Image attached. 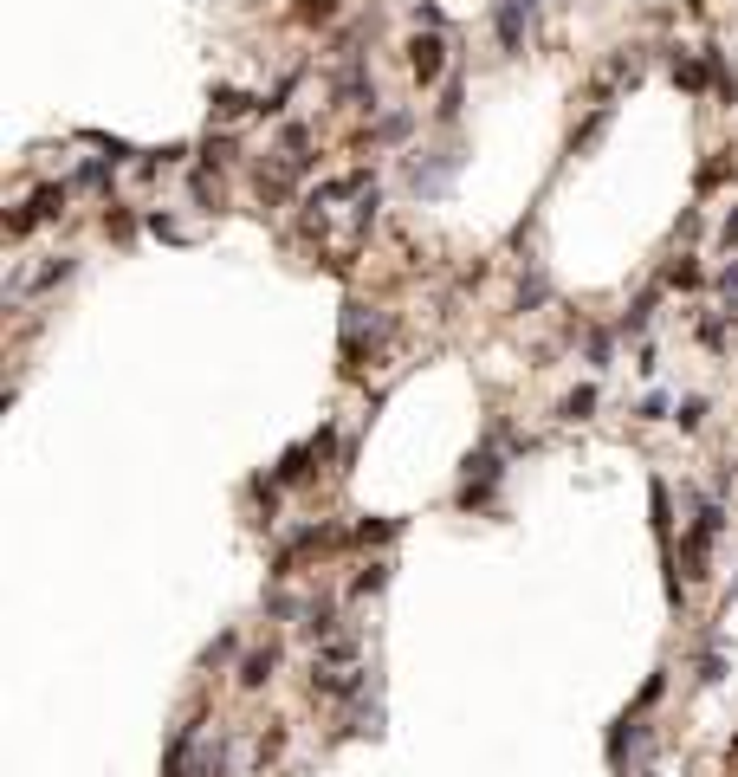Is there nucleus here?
<instances>
[{"label": "nucleus", "instance_id": "2", "mask_svg": "<svg viewBox=\"0 0 738 777\" xmlns=\"http://www.w3.org/2000/svg\"><path fill=\"white\" fill-rule=\"evenodd\" d=\"M499 473H505V460H499V447H473L467 454V480H460V506H492V493H499Z\"/></svg>", "mask_w": 738, "mask_h": 777}, {"label": "nucleus", "instance_id": "25", "mask_svg": "<svg viewBox=\"0 0 738 777\" xmlns=\"http://www.w3.org/2000/svg\"><path fill=\"white\" fill-rule=\"evenodd\" d=\"M719 292H726V305H738V259H732L726 272H719Z\"/></svg>", "mask_w": 738, "mask_h": 777}, {"label": "nucleus", "instance_id": "17", "mask_svg": "<svg viewBox=\"0 0 738 777\" xmlns=\"http://www.w3.org/2000/svg\"><path fill=\"white\" fill-rule=\"evenodd\" d=\"M648 318H654V292H641V298H635V311L622 318V331H648Z\"/></svg>", "mask_w": 738, "mask_h": 777}, {"label": "nucleus", "instance_id": "22", "mask_svg": "<svg viewBox=\"0 0 738 777\" xmlns=\"http://www.w3.org/2000/svg\"><path fill=\"white\" fill-rule=\"evenodd\" d=\"M395 136H408V117H402V111H395V117H382V124H376V143H395Z\"/></svg>", "mask_w": 738, "mask_h": 777}, {"label": "nucleus", "instance_id": "8", "mask_svg": "<svg viewBox=\"0 0 738 777\" xmlns=\"http://www.w3.org/2000/svg\"><path fill=\"white\" fill-rule=\"evenodd\" d=\"M52 214H65V182H59V188H39V195L26 201L20 214H7V234L20 240V234H33L39 221H52Z\"/></svg>", "mask_w": 738, "mask_h": 777}, {"label": "nucleus", "instance_id": "20", "mask_svg": "<svg viewBox=\"0 0 738 777\" xmlns=\"http://www.w3.org/2000/svg\"><path fill=\"white\" fill-rule=\"evenodd\" d=\"M700 680H706V687H713V680H726V654H719V648L700 654Z\"/></svg>", "mask_w": 738, "mask_h": 777}, {"label": "nucleus", "instance_id": "21", "mask_svg": "<svg viewBox=\"0 0 738 777\" xmlns=\"http://www.w3.org/2000/svg\"><path fill=\"white\" fill-rule=\"evenodd\" d=\"M700 421H706V402H700V395H687V402H680V428H700Z\"/></svg>", "mask_w": 738, "mask_h": 777}, {"label": "nucleus", "instance_id": "6", "mask_svg": "<svg viewBox=\"0 0 738 777\" xmlns=\"http://www.w3.org/2000/svg\"><path fill=\"white\" fill-rule=\"evenodd\" d=\"M408 72H415V85H434V78L447 72V39L434 33H415V46H408Z\"/></svg>", "mask_w": 738, "mask_h": 777}, {"label": "nucleus", "instance_id": "11", "mask_svg": "<svg viewBox=\"0 0 738 777\" xmlns=\"http://www.w3.org/2000/svg\"><path fill=\"white\" fill-rule=\"evenodd\" d=\"M648 506H654V538H661V551H674V512H667V480H648Z\"/></svg>", "mask_w": 738, "mask_h": 777}, {"label": "nucleus", "instance_id": "3", "mask_svg": "<svg viewBox=\"0 0 738 777\" xmlns=\"http://www.w3.org/2000/svg\"><path fill=\"white\" fill-rule=\"evenodd\" d=\"M382 337H389V318H369V305L350 298V305H344V370H350V376L363 370V344L376 350Z\"/></svg>", "mask_w": 738, "mask_h": 777}, {"label": "nucleus", "instance_id": "4", "mask_svg": "<svg viewBox=\"0 0 738 777\" xmlns=\"http://www.w3.org/2000/svg\"><path fill=\"white\" fill-rule=\"evenodd\" d=\"M331 447H337V428H331V421H324L318 434H305V441H298V447H285V460H279V467H272V480H279V486H298V480H311V460H324V454H331Z\"/></svg>", "mask_w": 738, "mask_h": 777}, {"label": "nucleus", "instance_id": "18", "mask_svg": "<svg viewBox=\"0 0 738 777\" xmlns=\"http://www.w3.org/2000/svg\"><path fill=\"white\" fill-rule=\"evenodd\" d=\"M590 408H596V389H570V395H564V415H570V421H583Z\"/></svg>", "mask_w": 738, "mask_h": 777}, {"label": "nucleus", "instance_id": "7", "mask_svg": "<svg viewBox=\"0 0 738 777\" xmlns=\"http://www.w3.org/2000/svg\"><path fill=\"white\" fill-rule=\"evenodd\" d=\"M363 687H369V680H363L357 661H350V667H318V661H311V693H324V700H357Z\"/></svg>", "mask_w": 738, "mask_h": 777}, {"label": "nucleus", "instance_id": "19", "mask_svg": "<svg viewBox=\"0 0 738 777\" xmlns=\"http://www.w3.org/2000/svg\"><path fill=\"white\" fill-rule=\"evenodd\" d=\"M667 285H680V292H693V285H700V266H693V259H680V266H667Z\"/></svg>", "mask_w": 738, "mask_h": 777}, {"label": "nucleus", "instance_id": "26", "mask_svg": "<svg viewBox=\"0 0 738 777\" xmlns=\"http://www.w3.org/2000/svg\"><path fill=\"white\" fill-rule=\"evenodd\" d=\"M719 247H738V208L726 214V227H719Z\"/></svg>", "mask_w": 738, "mask_h": 777}, {"label": "nucleus", "instance_id": "12", "mask_svg": "<svg viewBox=\"0 0 738 777\" xmlns=\"http://www.w3.org/2000/svg\"><path fill=\"white\" fill-rule=\"evenodd\" d=\"M305 635H311V642H331V635H337V603H331V596H318V603L305 609Z\"/></svg>", "mask_w": 738, "mask_h": 777}, {"label": "nucleus", "instance_id": "16", "mask_svg": "<svg viewBox=\"0 0 738 777\" xmlns=\"http://www.w3.org/2000/svg\"><path fill=\"white\" fill-rule=\"evenodd\" d=\"M382 583H389V564H369V570H363V577H357V583H350V596H376V590H382Z\"/></svg>", "mask_w": 738, "mask_h": 777}, {"label": "nucleus", "instance_id": "10", "mask_svg": "<svg viewBox=\"0 0 738 777\" xmlns=\"http://www.w3.org/2000/svg\"><path fill=\"white\" fill-rule=\"evenodd\" d=\"M72 272H78V259H72V253H59L52 266L26 272V279H20V292H26V298H33V292H52V285H59V279H72Z\"/></svg>", "mask_w": 738, "mask_h": 777}, {"label": "nucleus", "instance_id": "5", "mask_svg": "<svg viewBox=\"0 0 738 777\" xmlns=\"http://www.w3.org/2000/svg\"><path fill=\"white\" fill-rule=\"evenodd\" d=\"M531 20H538V0H499V7H492V33H499V46L512 52V59L525 52Z\"/></svg>", "mask_w": 738, "mask_h": 777}, {"label": "nucleus", "instance_id": "14", "mask_svg": "<svg viewBox=\"0 0 738 777\" xmlns=\"http://www.w3.org/2000/svg\"><path fill=\"white\" fill-rule=\"evenodd\" d=\"M292 13H298L305 26H331V20H337V0H298Z\"/></svg>", "mask_w": 738, "mask_h": 777}, {"label": "nucleus", "instance_id": "9", "mask_svg": "<svg viewBox=\"0 0 738 777\" xmlns=\"http://www.w3.org/2000/svg\"><path fill=\"white\" fill-rule=\"evenodd\" d=\"M272 667H279V648H253V654H246V661H240V687L246 693H259V687H266V680H272Z\"/></svg>", "mask_w": 738, "mask_h": 777}, {"label": "nucleus", "instance_id": "24", "mask_svg": "<svg viewBox=\"0 0 738 777\" xmlns=\"http://www.w3.org/2000/svg\"><path fill=\"white\" fill-rule=\"evenodd\" d=\"M434 117H441V124H454V117H460V85H447V98H441V111H434Z\"/></svg>", "mask_w": 738, "mask_h": 777}, {"label": "nucleus", "instance_id": "27", "mask_svg": "<svg viewBox=\"0 0 738 777\" xmlns=\"http://www.w3.org/2000/svg\"><path fill=\"white\" fill-rule=\"evenodd\" d=\"M635 777H654V771H635Z\"/></svg>", "mask_w": 738, "mask_h": 777}, {"label": "nucleus", "instance_id": "13", "mask_svg": "<svg viewBox=\"0 0 738 777\" xmlns=\"http://www.w3.org/2000/svg\"><path fill=\"white\" fill-rule=\"evenodd\" d=\"M246 111H259L246 91H214V117H221V124H227V117H246Z\"/></svg>", "mask_w": 738, "mask_h": 777}, {"label": "nucleus", "instance_id": "1", "mask_svg": "<svg viewBox=\"0 0 738 777\" xmlns=\"http://www.w3.org/2000/svg\"><path fill=\"white\" fill-rule=\"evenodd\" d=\"M719 531H726V506H719V493L693 499V525H687V551H680V564H687V577H706V557H713Z\"/></svg>", "mask_w": 738, "mask_h": 777}, {"label": "nucleus", "instance_id": "23", "mask_svg": "<svg viewBox=\"0 0 738 777\" xmlns=\"http://www.w3.org/2000/svg\"><path fill=\"white\" fill-rule=\"evenodd\" d=\"M78 182H85V188H104V182H111V162H85V169H78Z\"/></svg>", "mask_w": 738, "mask_h": 777}, {"label": "nucleus", "instance_id": "15", "mask_svg": "<svg viewBox=\"0 0 738 777\" xmlns=\"http://www.w3.org/2000/svg\"><path fill=\"white\" fill-rule=\"evenodd\" d=\"M395 531H402L395 518H363V525H357V544H382V538H395Z\"/></svg>", "mask_w": 738, "mask_h": 777}]
</instances>
